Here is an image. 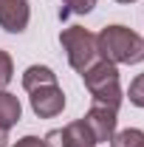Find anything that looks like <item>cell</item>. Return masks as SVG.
Listing matches in <instances>:
<instances>
[{
    "instance_id": "obj_2",
    "label": "cell",
    "mask_w": 144,
    "mask_h": 147,
    "mask_svg": "<svg viewBox=\"0 0 144 147\" xmlns=\"http://www.w3.org/2000/svg\"><path fill=\"white\" fill-rule=\"evenodd\" d=\"M82 79H85V88L93 96L96 105H105V108L119 110L122 105V85H119V68L108 62V59H96L88 71H82Z\"/></svg>"
},
{
    "instance_id": "obj_8",
    "label": "cell",
    "mask_w": 144,
    "mask_h": 147,
    "mask_svg": "<svg viewBox=\"0 0 144 147\" xmlns=\"http://www.w3.org/2000/svg\"><path fill=\"white\" fill-rule=\"evenodd\" d=\"M20 116H23V105H20V99L14 93L9 91H0V127L9 130L14 127L20 122Z\"/></svg>"
},
{
    "instance_id": "obj_14",
    "label": "cell",
    "mask_w": 144,
    "mask_h": 147,
    "mask_svg": "<svg viewBox=\"0 0 144 147\" xmlns=\"http://www.w3.org/2000/svg\"><path fill=\"white\" fill-rule=\"evenodd\" d=\"M14 147H45V142H42L40 136H23Z\"/></svg>"
},
{
    "instance_id": "obj_16",
    "label": "cell",
    "mask_w": 144,
    "mask_h": 147,
    "mask_svg": "<svg viewBox=\"0 0 144 147\" xmlns=\"http://www.w3.org/2000/svg\"><path fill=\"white\" fill-rule=\"evenodd\" d=\"M116 3H136V0H116Z\"/></svg>"
},
{
    "instance_id": "obj_9",
    "label": "cell",
    "mask_w": 144,
    "mask_h": 147,
    "mask_svg": "<svg viewBox=\"0 0 144 147\" xmlns=\"http://www.w3.org/2000/svg\"><path fill=\"white\" fill-rule=\"evenodd\" d=\"M45 85H57V74L48 65H28L23 74V88L31 93L37 88H45Z\"/></svg>"
},
{
    "instance_id": "obj_11",
    "label": "cell",
    "mask_w": 144,
    "mask_h": 147,
    "mask_svg": "<svg viewBox=\"0 0 144 147\" xmlns=\"http://www.w3.org/2000/svg\"><path fill=\"white\" fill-rule=\"evenodd\" d=\"M62 3V11H59V17H71V14H88L93 11V6H96V0H59Z\"/></svg>"
},
{
    "instance_id": "obj_1",
    "label": "cell",
    "mask_w": 144,
    "mask_h": 147,
    "mask_svg": "<svg viewBox=\"0 0 144 147\" xmlns=\"http://www.w3.org/2000/svg\"><path fill=\"white\" fill-rule=\"evenodd\" d=\"M99 57L113 65H139L144 62V37L127 26H108L96 34Z\"/></svg>"
},
{
    "instance_id": "obj_4",
    "label": "cell",
    "mask_w": 144,
    "mask_h": 147,
    "mask_svg": "<svg viewBox=\"0 0 144 147\" xmlns=\"http://www.w3.org/2000/svg\"><path fill=\"white\" fill-rule=\"evenodd\" d=\"M42 142H45V147H96V139L85 125V119H76L62 130H51Z\"/></svg>"
},
{
    "instance_id": "obj_5",
    "label": "cell",
    "mask_w": 144,
    "mask_h": 147,
    "mask_svg": "<svg viewBox=\"0 0 144 147\" xmlns=\"http://www.w3.org/2000/svg\"><path fill=\"white\" fill-rule=\"evenodd\" d=\"M116 113H119V110L105 108V105H96V102L88 108V113H85V125L90 127L96 144H108L110 139H113V133H116Z\"/></svg>"
},
{
    "instance_id": "obj_13",
    "label": "cell",
    "mask_w": 144,
    "mask_h": 147,
    "mask_svg": "<svg viewBox=\"0 0 144 147\" xmlns=\"http://www.w3.org/2000/svg\"><path fill=\"white\" fill-rule=\"evenodd\" d=\"M127 99H130V105L144 108V74H139V76L130 82V88H127Z\"/></svg>"
},
{
    "instance_id": "obj_3",
    "label": "cell",
    "mask_w": 144,
    "mask_h": 147,
    "mask_svg": "<svg viewBox=\"0 0 144 147\" xmlns=\"http://www.w3.org/2000/svg\"><path fill=\"white\" fill-rule=\"evenodd\" d=\"M59 42L68 54V62L76 74L88 71L90 65L99 59V48H96V34H90L82 26H68L59 31Z\"/></svg>"
},
{
    "instance_id": "obj_12",
    "label": "cell",
    "mask_w": 144,
    "mask_h": 147,
    "mask_svg": "<svg viewBox=\"0 0 144 147\" xmlns=\"http://www.w3.org/2000/svg\"><path fill=\"white\" fill-rule=\"evenodd\" d=\"M14 76V62H11V54L0 48V91H6V85L11 82Z\"/></svg>"
},
{
    "instance_id": "obj_6",
    "label": "cell",
    "mask_w": 144,
    "mask_h": 147,
    "mask_svg": "<svg viewBox=\"0 0 144 147\" xmlns=\"http://www.w3.org/2000/svg\"><path fill=\"white\" fill-rule=\"evenodd\" d=\"M31 110H34L40 119H54L62 113L65 108V93L59 85H45V88H37L31 91Z\"/></svg>"
},
{
    "instance_id": "obj_7",
    "label": "cell",
    "mask_w": 144,
    "mask_h": 147,
    "mask_svg": "<svg viewBox=\"0 0 144 147\" xmlns=\"http://www.w3.org/2000/svg\"><path fill=\"white\" fill-rule=\"evenodd\" d=\"M31 20L28 0H0V28L9 34H23Z\"/></svg>"
},
{
    "instance_id": "obj_10",
    "label": "cell",
    "mask_w": 144,
    "mask_h": 147,
    "mask_svg": "<svg viewBox=\"0 0 144 147\" xmlns=\"http://www.w3.org/2000/svg\"><path fill=\"white\" fill-rule=\"evenodd\" d=\"M110 147H144V130H139V127L119 130V133H113Z\"/></svg>"
},
{
    "instance_id": "obj_15",
    "label": "cell",
    "mask_w": 144,
    "mask_h": 147,
    "mask_svg": "<svg viewBox=\"0 0 144 147\" xmlns=\"http://www.w3.org/2000/svg\"><path fill=\"white\" fill-rule=\"evenodd\" d=\"M0 147H9V130L0 127Z\"/></svg>"
}]
</instances>
